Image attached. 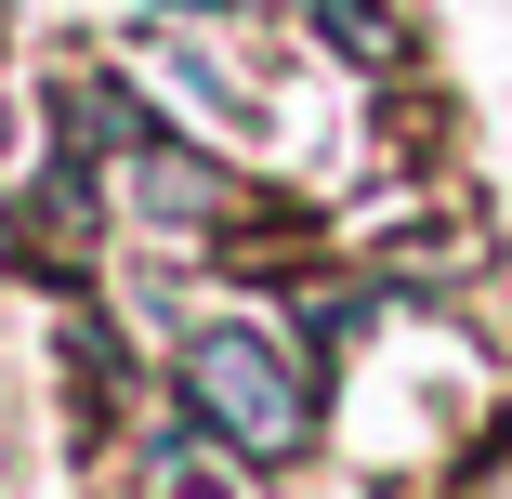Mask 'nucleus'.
Instances as JSON below:
<instances>
[{"label": "nucleus", "mask_w": 512, "mask_h": 499, "mask_svg": "<svg viewBox=\"0 0 512 499\" xmlns=\"http://www.w3.org/2000/svg\"><path fill=\"white\" fill-rule=\"evenodd\" d=\"M158 499H224V486H211V473H184V460H171V473H158Z\"/></svg>", "instance_id": "nucleus-4"}, {"label": "nucleus", "mask_w": 512, "mask_h": 499, "mask_svg": "<svg viewBox=\"0 0 512 499\" xmlns=\"http://www.w3.org/2000/svg\"><path fill=\"white\" fill-rule=\"evenodd\" d=\"M184 408L211 421L237 460H289L302 434H316V394H302V368L263 329H197L184 342Z\"/></svg>", "instance_id": "nucleus-1"}, {"label": "nucleus", "mask_w": 512, "mask_h": 499, "mask_svg": "<svg viewBox=\"0 0 512 499\" xmlns=\"http://www.w3.org/2000/svg\"><path fill=\"white\" fill-rule=\"evenodd\" d=\"M119 171H132V197H145L158 224H211V211H224V171H211V158H184V145H158V132L119 145Z\"/></svg>", "instance_id": "nucleus-2"}, {"label": "nucleus", "mask_w": 512, "mask_h": 499, "mask_svg": "<svg viewBox=\"0 0 512 499\" xmlns=\"http://www.w3.org/2000/svg\"><path fill=\"white\" fill-rule=\"evenodd\" d=\"M302 14H316L342 53H368V66H394V14H381V0H302Z\"/></svg>", "instance_id": "nucleus-3"}]
</instances>
